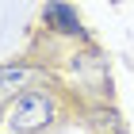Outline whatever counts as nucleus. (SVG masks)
<instances>
[{"label":"nucleus","instance_id":"nucleus-2","mask_svg":"<svg viewBox=\"0 0 134 134\" xmlns=\"http://www.w3.org/2000/svg\"><path fill=\"white\" fill-rule=\"evenodd\" d=\"M35 81H42V73L31 65H0V100L15 92H27Z\"/></svg>","mask_w":134,"mask_h":134},{"label":"nucleus","instance_id":"nucleus-3","mask_svg":"<svg viewBox=\"0 0 134 134\" xmlns=\"http://www.w3.org/2000/svg\"><path fill=\"white\" fill-rule=\"evenodd\" d=\"M42 19H46V27L58 35H81V15L69 8V4H62V0H50L46 8H42Z\"/></svg>","mask_w":134,"mask_h":134},{"label":"nucleus","instance_id":"nucleus-1","mask_svg":"<svg viewBox=\"0 0 134 134\" xmlns=\"http://www.w3.org/2000/svg\"><path fill=\"white\" fill-rule=\"evenodd\" d=\"M50 119H54L50 96L35 92V88L19 92V100L12 103V111H8V126L15 134H35V130H42V126H50Z\"/></svg>","mask_w":134,"mask_h":134}]
</instances>
